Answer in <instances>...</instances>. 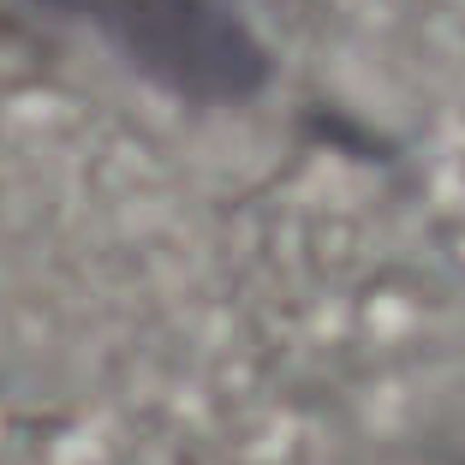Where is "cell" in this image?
Instances as JSON below:
<instances>
[{
    "instance_id": "1",
    "label": "cell",
    "mask_w": 465,
    "mask_h": 465,
    "mask_svg": "<svg viewBox=\"0 0 465 465\" xmlns=\"http://www.w3.org/2000/svg\"><path fill=\"white\" fill-rule=\"evenodd\" d=\"M96 25L143 78L185 102H245L269 84V54L232 0H48Z\"/></svg>"
}]
</instances>
